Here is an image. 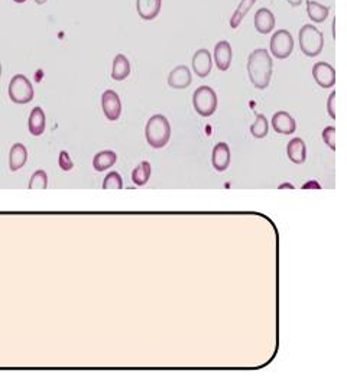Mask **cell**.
Instances as JSON below:
<instances>
[{"instance_id": "obj_26", "label": "cell", "mask_w": 347, "mask_h": 390, "mask_svg": "<svg viewBox=\"0 0 347 390\" xmlns=\"http://www.w3.org/2000/svg\"><path fill=\"white\" fill-rule=\"evenodd\" d=\"M121 189V188H123V181H122V177H121V174H118V173H110L106 178H104V181H103V189Z\"/></svg>"}, {"instance_id": "obj_19", "label": "cell", "mask_w": 347, "mask_h": 390, "mask_svg": "<svg viewBox=\"0 0 347 390\" xmlns=\"http://www.w3.org/2000/svg\"><path fill=\"white\" fill-rule=\"evenodd\" d=\"M28 126H29V132L32 136H41L45 132L46 117L41 107L32 109V112L29 114V120H28Z\"/></svg>"}, {"instance_id": "obj_10", "label": "cell", "mask_w": 347, "mask_h": 390, "mask_svg": "<svg viewBox=\"0 0 347 390\" xmlns=\"http://www.w3.org/2000/svg\"><path fill=\"white\" fill-rule=\"evenodd\" d=\"M272 128L276 133L292 135L297 129L294 117L287 112H278L272 117Z\"/></svg>"}, {"instance_id": "obj_2", "label": "cell", "mask_w": 347, "mask_h": 390, "mask_svg": "<svg viewBox=\"0 0 347 390\" xmlns=\"http://www.w3.org/2000/svg\"><path fill=\"white\" fill-rule=\"evenodd\" d=\"M145 136H147V142L154 149L164 148L171 137V126L168 119L162 114L152 116L147 123Z\"/></svg>"}, {"instance_id": "obj_13", "label": "cell", "mask_w": 347, "mask_h": 390, "mask_svg": "<svg viewBox=\"0 0 347 390\" xmlns=\"http://www.w3.org/2000/svg\"><path fill=\"white\" fill-rule=\"evenodd\" d=\"M231 58H233V51H231L230 43L227 41L217 42L215 48V61L217 68L220 71H227L231 64Z\"/></svg>"}, {"instance_id": "obj_7", "label": "cell", "mask_w": 347, "mask_h": 390, "mask_svg": "<svg viewBox=\"0 0 347 390\" xmlns=\"http://www.w3.org/2000/svg\"><path fill=\"white\" fill-rule=\"evenodd\" d=\"M102 109L104 116L114 121L121 117L122 113V103H121V97L119 94L113 91V90H106L102 94Z\"/></svg>"}, {"instance_id": "obj_20", "label": "cell", "mask_w": 347, "mask_h": 390, "mask_svg": "<svg viewBox=\"0 0 347 390\" xmlns=\"http://www.w3.org/2000/svg\"><path fill=\"white\" fill-rule=\"evenodd\" d=\"M307 13L313 22L321 23L327 19L330 13V8L315 2V0H307Z\"/></svg>"}, {"instance_id": "obj_30", "label": "cell", "mask_w": 347, "mask_h": 390, "mask_svg": "<svg viewBox=\"0 0 347 390\" xmlns=\"http://www.w3.org/2000/svg\"><path fill=\"white\" fill-rule=\"evenodd\" d=\"M287 2H288L291 6H299L301 4H303V0H287Z\"/></svg>"}, {"instance_id": "obj_18", "label": "cell", "mask_w": 347, "mask_h": 390, "mask_svg": "<svg viewBox=\"0 0 347 390\" xmlns=\"http://www.w3.org/2000/svg\"><path fill=\"white\" fill-rule=\"evenodd\" d=\"M130 74V64L129 60L123 54H118L113 60L111 67V79L114 81H123Z\"/></svg>"}, {"instance_id": "obj_24", "label": "cell", "mask_w": 347, "mask_h": 390, "mask_svg": "<svg viewBox=\"0 0 347 390\" xmlns=\"http://www.w3.org/2000/svg\"><path fill=\"white\" fill-rule=\"evenodd\" d=\"M269 132V123L264 114H258L254 123L250 126V133L254 139H264Z\"/></svg>"}, {"instance_id": "obj_23", "label": "cell", "mask_w": 347, "mask_h": 390, "mask_svg": "<svg viewBox=\"0 0 347 390\" xmlns=\"http://www.w3.org/2000/svg\"><path fill=\"white\" fill-rule=\"evenodd\" d=\"M254 4H257V0H242L239 6H238V9H236V12L231 15V18H230V28L236 29Z\"/></svg>"}, {"instance_id": "obj_33", "label": "cell", "mask_w": 347, "mask_h": 390, "mask_svg": "<svg viewBox=\"0 0 347 390\" xmlns=\"http://www.w3.org/2000/svg\"><path fill=\"white\" fill-rule=\"evenodd\" d=\"M35 4L36 5H43V4H46V0H35Z\"/></svg>"}, {"instance_id": "obj_14", "label": "cell", "mask_w": 347, "mask_h": 390, "mask_svg": "<svg viewBox=\"0 0 347 390\" xmlns=\"http://www.w3.org/2000/svg\"><path fill=\"white\" fill-rule=\"evenodd\" d=\"M254 28H257V31L262 35H266V34H271L275 28V16L273 13L266 9V8H262L257 12V15H254Z\"/></svg>"}, {"instance_id": "obj_28", "label": "cell", "mask_w": 347, "mask_h": 390, "mask_svg": "<svg viewBox=\"0 0 347 390\" xmlns=\"http://www.w3.org/2000/svg\"><path fill=\"white\" fill-rule=\"evenodd\" d=\"M58 163H60L61 169H64V170L73 169V161H72V158H69V155L65 151H62L60 154V162Z\"/></svg>"}, {"instance_id": "obj_17", "label": "cell", "mask_w": 347, "mask_h": 390, "mask_svg": "<svg viewBox=\"0 0 347 390\" xmlns=\"http://www.w3.org/2000/svg\"><path fill=\"white\" fill-rule=\"evenodd\" d=\"M27 159H28L27 146L22 143H15L9 152V168L12 173H16V170H19L22 166H25Z\"/></svg>"}, {"instance_id": "obj_1", "label": "cell", "mask_w": 347, "mask_h": 390, "mask_svg": "<svg viewBox=\"0 0 347 390\" xmlns=\"http://www.w3.org/2000/svg\"><path fill=\"white\" fill-rule=\"evenodd\" d=\"M247 74L250 83L257 88L265 90L269 86L272 77V58L264 48L250 53L247 60Z\"/></svg>"}, {"instance_id": "obj_34", "label": "cell", "mask_w": 347, "mask_h": 390, "mask_svg": "<svg viewBox=\"0 0 347 390\" xmlns=\"http://www.w3.org/2000/svg\"><path fill=\"white\" fill-rule=\"evenodd\" d=\"M13 2H15V4H25L27 0H13Z\"/></svg>"}, {"instance_id": "obj_35", "label": "cell", "mask_w": 347, "mask_h": 390, "mask_svg": "<svg viewBox=\"0 0 347 390\" xmlns=\"http://www.w3.org/2000/svg\"><path fill=\"white\" fill-rule=\"evenodd\" d=\"M0 77H2V64H0Z\"/></svg>"}, {"instance_id": "obj_12", "label": "cell", "mask_w": 347, "mask_h": 390, "mask_svg": "<svg viewBox=\"0 0 347 390\" xmlns=\"http://www.w3.org/2000/svg\"><path fill=\"white\" fill-rule=\"evenodd\" d=\"M230 159H231V154H230L229 144L224 142L217 143L215 146L213 155H212V163H213L215 169L219 170V173H224L230 165Z\"/></svg>"}, {"instance_id": "obj_27", "label": "cell", "mask_w": 347, "mask_h": 390, "mask_svg": "<svg viewBox=\"0 0 347 390\" xmlns=\"http://www.w3.org/2000/svg\"><path fill=\"white\" fill-rule=\"evenodd\" d=\"M324 143H326L332 151H336V128L329 126L322 130L321 133Z\"/></svg>"}, {"instance_id": "obj_6", "label": "cell", "mask_w": 347, "mask_h": 390, "mask_svg": "<svg viewBox=\"0 0 347 390\" xmlns=\"http://www.w3.org/2000/svg\"><path fill=\"white\" fill-rule=\"evenodd\" d=\"M271 53L278 60H285L291 55L294 50V38L292 35L285 31H276L271 38Z\"/></svg>"}, {"instance_id": "obj_29", "label": "cell", "mask_w": 347, "mask_h": 390, "mask_svg": "<svg viewBox=\"0 0 347 390\" xmlns=\"http://www.w3.org/2000/svg\"><path fill=\"white\" fill-rule=\"evenodd\" d=\"M334 100H336V93H332L327 102V110L332 119H336V112H334Z\"/></svg>"}, {"instance_id": "obj_25", "label": "cell", "mask_w": 347, "mask_h": 390, "mask_svg": "<svg viewBox=\"0 0 347 390\" xmlns=\"http://www.w3.org/2000/svg\"><path fill=\"white\" fill-rule=\"evenodd\" d=\"M46 187H48V177H46L45 170H35L29 181V189H45Z\"/></svg>"}, {"instance_id": "obj_8", "label": "cell", "mask_w": 347, "mask_h": 390, "mask_svg": "<svg viewBox=\"0 0 347 390\" xmlns=\"http://www.w3.org/2000/svg\"><path fill=\"white\" fill-rule=\"evenodd\" d=\"M313 77L322 88H330L336 84V69L327 62H317L313 67Z\"/></svg>"}, {"instance_id": "obj_16", "label": "cell", "mask_w": 347, "mask_h": 390, "mask_svg": "<svg viewBox=\"0 0 347 390\" xmlns=\"http://www.w3.org/2000/svg\"><path fill=\"white\" fill-rule=\"evenodd\" d=\"M162 8V0H136V11L144 20L155 19Z\"/></svg>"}, {"instance_id": "obj_11", "label": "cell", "mask_w": 347, "mask_h": 390, "mask_svg": "<svg viewBox=\"0 0 347 390\" xmlns=\"http://www.w3.org/2000/svg\"><path fill=\"white\" fill-rule=\"evenodd\" d=\"M212 67H213L212 55L207 50H204V48H203V50H198L194 54V57H193V69L198 77H201V79L207 77L212 72Z\"/></svg>"}, {"instance_id": "obj_3", "label": "cell", "mask_w": 347, "mask_h": 390, "mask_svg": "<svg viewBox=\"0 0 347 390\" xmlns=\"http://www.w3.org/2000/svg\"><path fill=\"white\" fill-rule=\"evenodd\" d=\"M324 36L314 25H304L299 31V48L304 55L313 58L321 54Z\"/></svg>"}, {"instance_id": "obj_5", "label": "cell", "mask_w": 347, "mask_h": 390, "mask_svg": "<svg viewBox=\"0 0 347 390\" xmlns=\"http://www.w3.org/2000/svg\"><path fill=\"white\" fill-rule=\"evenodd\" d=\"M8 93L9 99L16 105H28L34 100V87L31 81L22 74L12 77Z\"/></svg>"}, {"instance_id": "obj_22", "label": "cell", "mask_w": 347, "mask_h": 390, "mask_svg": "<svg viewBox=\"0 0 347 390\" xmlns=\"http://www.w3.org/2000/svg\"><path fill=\"white\" fill-rule=\"evenodd\" d=\"M151 174H152V168H151V163L148 161H144L139 163L135 169H133V173H132V181L135 185L137 187H141V185H145L149 178H151Z\"/></svg>"}, {"instance_id": "obj_4", "label": "cell", "mask_w": 347, "mask_h": 390, "mask_svg": "<svg viewBox=\"0 0 347 390\" xmlns=\"http://www.w3.org/2000/svg\"><path fill=\"white\" fill-rule=\"evenodd\" d=\"M193 105L200 116L210 117L217 109V94L212 87L201 86L194 91Z\"/></svg>"}, {"instance_id": "obj_9", "label": "cell", "mask_w": 347, "mask_h": 390, "mask_svg": "<svg viewBox=\"0 0 347 390\" xmlns=\"http://www.w3.org/2000/svg\"><path fill=\"white\" fill-rule=\"evenodd\" d=\"M193 79H191V71L185 65L175 67L168 76V84L171 88L182 90L190 87Z\"/></svg>"}, {"instance_id": "obj_31", "label": "cell", "mask_w": 347, "mask_h": 390, "mask_svg": "<svg viewBox=\"0 0 347 390\" xmlns=\"http://www.w3.org/2000/svg\"><path fill=\"white\" fill-rule=\"evenodd\" d=\"M280 188H291V189H292L294 185H291V184H283Z\"/></svg>"}, {"instance_id": "obj_32", "label": "cell", "mask_w": 347, "mask_h": 390, "mask_svg": "<svg viewBox=\"0 0 347 390\" xmlns=\"http://www.w3.org/2000/svg\"><path fill=\"white\" fill-rule=\"evenodd\" d=\"M333 36L336 38V19L333 20Z\"/></svg>"}, {"instance_id": "obj_15", "label": "cell", "mask_w": 347, "mask_h": 390, "mask_svg": "<svg viewBox=\"0 0 347 390\" xmlns=\"http://www.w3.org/2000/svg\"><path fill=\"white\" fill-rule=\"evenodd\" d=\"M287 154H288V158L291 159V162H294L297 165L304 163L307 159L306 142L301 137H295V139L290 140V143L287 146Z\"/></svg>"}, {"instance_id": "obj_21", "label": "cell", "mask_w": 347, "mask_h": 390, "mask_svg": "<svg viewBox=\"0 0 347 390\" xmlns=\"http://www.w3.org/2000/svg\"><path fill=\"white\" fill-rule=\"evenodd\" d=\"M116 161H118V155L113 151H102L93 159V166H95L97 173H103V170L111 168Z\"/></svg>"}]
</instances>
